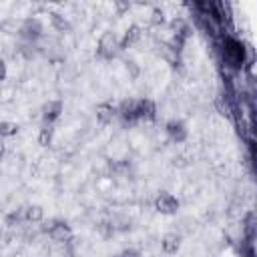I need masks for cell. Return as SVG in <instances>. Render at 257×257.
I'll return each mask as SVG.
<instances>
[{"label": "cell", "instance_id": "obj_1", "mask_svg": "<svg viewBox=\"0 0 257 257\" xmlns=\"http://www.w3.org/2000/svg\"><path fill=\"white\" fill-rule=\"evenodd\" d=\"M221 56H223L225 68H231L233 72L241 70L243 62H245V48H243L241 40H237L233 36H227L223 40V46H221Z\"/></svg>", "mask_w": 257, "mask_h": 257}, {"label": "cell", "instance_id": "obj_2", "mask_svg": "<svg viewBox=\"0 0 257 257\" xmlns=\"http://www.w3.org/2000/svg\"><path fill=\"white\" fill-rule=\"evenodd\" d=\"M120 46H118V36L112 32V30H104L100 36H98V44H96V54L100 58H114L118 54Z\"/></svg>", "mask_w": 257, "mask_h": 257}, {"label": "cell", "instance_id": "obj_3", "mask_svg": "<svg viewBox=\"0 0 257 257\" xmlns=\"http://www.w3.org/2000/svg\"><path fill=\"white\" fill-rule=\"evenodd\" d=\"M18 36L24 42H38L44 34H42V22L34 16H28L24 20H20V28H18Z\"/></svg>", "mask_w": 257, "mask_h": 257}, {"label": "cell", "instance_id": "obj_4", "mask_svg": "<svg viewBox=\"0 0 257 257\" xmlns=\"http://www.w3.org/2000/svg\"><path fill=\"white\" fill-rule=\"evenodd\" d=\"M179 205H181L179 199H177L175 195L167 193V191H161V193L155 197V201H153L155 211L161 213V215H175V213L179 211Z\"/></svg>", "mask_w": 257, "mask_h": 257}, {"label": "cell", "instance_id": "obj_5", "mask_svg": "<svg viewBox=\"0 0 257 257\" xmlns=\"http://www.w3.org/2000/svg\"><path fill=\"white\" fill-rule=\"evenodd\" d=\"M48 237H50V241H54L58 245H68L74 235H72V229H70V225L66 221L54 219L52 227L48 229Z\"/></svg>", "mask_w": 257, "mask_h": 257}, {"label": "cell", "instance_id": "obj_6", "mask_svg": "<svg viewBox=\"0 0 257 257\" xmlns=\"http://www.w3.org/2000/svg\"><path fill=\"white\" fill-rule=\"evenodd\" d=\"M139 106H141V98H124L118 108H116V114L122 118V120H137L139 118Z\"/></svg>", "mask_w": 257, "mask_h": 257}, {"label": "cell", "instance_id": "obj_7", "mask_svg": "<svg viewBox=\"0 0 257 257\" xmlns=\"http://www.w3.org/2000/svg\"><path fill=\"white\" fill-rule=\"evenodd\" d=\"M62 100H56V98H52V100H46L44 104H42V108H40V114H42V118H44V122L46 124H50V122H54L60 114H62Z\"/></svg>", "mask_w": 257, "mask_h": 257}, {"label": "cell", "instance_id": "obj_8", "mask_svg": "<svg viewBox=\"0 0 257 257\" xmlns=\"http://www.w3.org/2000/svg\"><path fill=\"white\" fill-rule=\"evenodd\" d=\"M165 131H167L169 139H171V141H175V143H185V141H187V137H189L187 126H185L181 120H177V118L169 120V122L165 124Z\"/></svg>", "mask_w": 257, "mask_h": 257}, {"label": "cell", "instance_id": "obj_9", "mask_svg": "<svg viewBox=\"0 0 257 257\" xmlns=\"http://www.w3.org/2000/svg\"><path fill=\"white\" fill-rule=\"evenodd\" d=\"M161 249L165 255H175L181 249V235L175 231H169L161 237Z\"/></svg>", "mask_w": 257, "mask_h": 257}, {"label": "cell", "instance_id": "obj_10", "mask_svg": "<svg viewBox=\"0 0 257 257\" xmlns=\"http://www.w3.org/2000/svg\"><path fill=\"white\" fill-rule=\"evenodd\" d=\"M141 36H143V28H141L139 24H131V26L124 30V36L118 40L120 50H126V48H131V46H135V44L141 40Z\"/></svg>", "mask_w": 257, "mask_h": 257}, {"label": "cell", "instance_id": "obj_11", "mask_svg": "<svg viewBox=\"0 0 257 257\" xmlns=\"http://www.w3.org/2000/svg\"><path fill=\"white\" fill-rule=\"evenodd\" d=\"M94 114H96V120L100 124H110L116 116V106H112L110 102H100V104H96Z\"/></svg>", "mask_w": 257, "mask_h": 257}, {"label": "cell", "instance_id": "obj_12", "mask_svg": "<svg viewBox=\"0 0 257 257\" xmlns=\"http://www.w3.org/2000/svg\"><path fill=\"white\" fill-rule=\"evenodd\" d=\"M48 16H50V26H52L56 32H62V34L72 32V24H70V20H68L64 14H60V12H50Z\"/></svg>", "mask_w": 257, "mask_h": 257}, {"label": "cell", "instance_id": "obj_13", "mask_svg": "<svg viewBox=\"0 0 257 257\" xmlns=\"http://www.w3.org/2000/svg\"><path fill=\"white\" fill-rule=\"evenodd\" d=\"M215 108H217V112H219V114H223V116L231 118V116H233L235 102L231 100V96H229V94H219V96H215Z\"/></svg>", "mask_w": 257, "mask_h": 257}, {"label": "cell", "instance_id": "obj_14", "mask_svg": "<svg viewBox=\"0 0 257 257\" xmlns=\"http://www.w3.org/2000/svg\"><path fill=\"white\" fill-rule=\"evenodd\" d=\"M22 217L26 223L36 225V223L44 221V209H42V205H26L22 209Z\"/></svg>", "mask_w": 257, "mask_h": 257}, {"label": "cell", "instance_id": "obj_15", "mask_svg": "<svg viewBox=\"0 0 257 257\" xmlns=\"http://www.w3.org/2000/svg\"><path fill=\"white\" fill-rule=\"evenodd\" d=\"M157 116V106L151 98H141V106H139V118L145 120H155Z\"/></svg>", "mask_w": 257, "mask_h": 257}, {"label": "cell", "instance_id": "obj_16", "mask_svg": "<svg viewBox=\"0 0 257 257\" xmlns=\"http://www.w3.org/2000/svg\"><path fill=\"white\" fill-rule=\"evenodd\" d=\"M18 28H20V20H16L12 16H6L0 20V32L2 34H18Z\"/></svg>", "mask_w": 257, "mask_h": 257}, {"label": "cell", "instance_id": "obj_17", "mask_svg": "<svg viewBox=\"0 0 257 257\" xmlns=\"http://www.w3.org/2000/svg\"><path fill=\"white\" fill-rule=\"evenodd\" d=\"M36 143H38L40 147H44V149H48V147L52 145V128H50V124H44V126L38 131Z\"/></svg>", "mask_w": 257, "mask_h": 257}, {"label": "cell", "instance_id": "obj_18", "mask_svg": "<svg viewBox=\"0 0 257 257\" xmlns=\"http://www.w3.org/2000/svg\"><path fill=\"white\" fill-rule=\"evenodd\" d=\"M18 133V124L12 120H0V139H10Z\"/></svg>", "mask_w": 257, "mask_h": 257}, {"label": "cell", "instance_id": "obj_19", "mask_svg": "<svg viewBox=\"0 0 257 257\" xmlns=\"http://www.w3.org/2000/svg\"><path fill=\"white\" fill-rule=\"evenodd\" d=\"M151 24L153 26H163L165 22H167V18H165V10L163 8H159V6H155L153 10H151Z\"/></svg>", "mask_w": 257, "mask_h": 257}, {"label": "cell", "instance_id": "obj_20", "mask_svg": "<svg viewBox=\"0 0 257 257\" xmlns=\"http://www.w3.org/2000/svg\"><path fill=\"white\" fill-rule=\"evenodd\" d=\"M116 257H143V255H141V251H137V249H124V251H120Z\"/></svg>", "mask_w": 257, "mask_h": 257}, {"label": "cell", "instance_id": "obj_21", "mask_svg": "<svg viewBox=\"0 0 257 257\" xmlns=\"http://www.w3.org/2000/svg\"><path fill=\"white\" fill-rule=\"evenodd\" d=\"M6 76H8V66H6V62L0 58V82L6 80Z\"/></svg>", "mask_w": 257, "mask_h": 257}, {"label": "cell", "instance_id": "obj_22", "mask_svg": "<svg viewBox=\"0 0 257 257\" xmlns=\"http://www.w3.org/2000/svg\"><path fill=\"white\" fill-rule=\"evenodd\" d=\"M114 8H116L118 12H124V10L131 8V4H126V2H114Z\"/></svg>", "mask_w": 257, "mask_h": 257}, {"label": "cell", "instance_id": "obj_23", "mask_svg": "<svg viewBox=\"0 0 257 257\" xmlns=\"http://www.w3.org/2000/svg\"><path fill=\"white\" fill-rule=\"evenodd\" d=\"M128 68H131V74H133V76H137V74H139V68L135 66V62H133V60H128V62H126V70H128Z\"/></svg>", "mask_w": 257, "mask_h": 257}, {"label": "cell", "instance_id": "obj_24", "mask_svg": "<svg viewBox=\"0 0 257 257\" xmlns=\"http://www.w3.org/2000/svg\"><path fill=\"white\" fill-rule=\"evenodd\" d=\"M4 155H6V145L2 143V139H0V161L4 159Z\"/></svg>", "mask_w": 257, "mask_h": 257}, {"label": "cell", "instance_id": "obj_25", "mask_svg": "<svg viewBox=\"0 0 257 257\" xmlns=\"http://www.w3.org/2000/svg\"><path fill=\"white\" fill-rule=\"evenodd\" d=\"M0 241H2V231H0Z\"/></svg>", "mask_w": 257, "mask_h": 257}]
</instances>
